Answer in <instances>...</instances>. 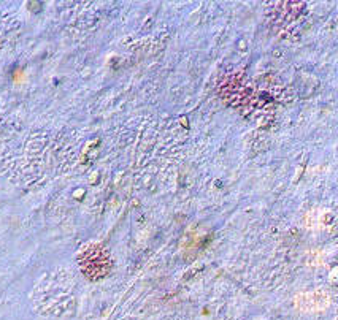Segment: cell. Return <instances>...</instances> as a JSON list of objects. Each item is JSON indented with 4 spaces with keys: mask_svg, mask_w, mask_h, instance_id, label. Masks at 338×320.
<instances>
[{
    "mask_svg": "<svg viewBox=\"0 0 338 320\" xmlns=\"http://www.w3.org/2000/svg\"><path fill=\"white\" fill-rule=\"evenodd\" d=\"M329 293L324 290H314L308 293H302L295 298V304L302 311H319L329 306Z\"/></svg>",
    "mask_w": 338,
    "mask_h": 320,
    "instance_id": "cell-1",
    "label": "cell"
},
{
    "mask_svg": "<svg viewBox=\"0 0 338 320\" xmlns=\"http://www.w3.org/2000/svg\"><path fill=\"white\" fill-rule=\"evenodd\" d=\"M334 222V215L329 210H313L305 215V225L313 230L326 228Z\"/></svg>",
    "mask_w": 338,
    "mask_h": 320,
    "instance_id": "cell-2",
    "label": "cell"
}]
</instances>
